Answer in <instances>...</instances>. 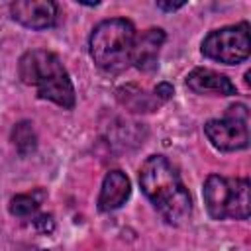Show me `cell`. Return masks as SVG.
<instances>
[{
    "mask_svg": "<svg viewBox=\"0 0 251 251\" xmlns=\"http://www.w3.org/2000/svg\"><path fill=\"white\" fill-rule=\"evenodd\" d=\"M139 184L165 222L173 226H182L190 218V194L165 157L153 155L141 165Z\"/></svg>",
    "mask_w": 251,
    "mask_h": 251,
    "instance_id": "1",
    "label": "cell"
},
{
    "mask_svg": "<svg viewBox=\"0 0 251 251\" xmlns=\"http://www.w3.org/2000/svg\"><path fill=\"white\" fill-rule=\"evenodd\" d=\"M20 78L33 86L37 94L63 108L75 106L73 82L59 57L45 49L27 51L20 59Z\"/></svg>",
    "mask_w": 251,
    "mask_h": 251,
    "instance_id": "2",
    "label": "cell"
},
{
    "mask_svg": "<svg viewBox=\"0 0 251 251\" xmlns=\"http://www.w3.org/2000/svg\"><path fill=\"white\" fill-rule=\"evenodd\" d=\"M133 45L135 27L124 18L100 22L90 35V55L94 63L108 73H120L129 67Z\"/></svg>",
    "mask_w": 251,
    "mask_h": 251,
    "instance_id": "3",
    "label": "cell"
},
{
    "mask_svg": "<svg viewBox=\"0 0 251 251\" xmlns=\"http://www.w3.org/2000/svg\"><path fill=\"white\" fill-rule=\"evenodd\" d=\"M204 202L216 220H245L249 216V180L210 175L204 182Z\"/></svg>",
    "mask_w": 251,
    "mask_h": 251,
    "instance_id": "4",
    "label": "cell"
},
{
    "mask_svg": "<svg viewBox=\"0 0 251 251\" xmlns=\"http://www.w3.org/2000/svg\"><path fill=\"white\" fill-rule=\"evenodd\" d=\"M202 53L208 59L226 63V65H237L245 61L251 53V41H249V24L239 25H227L216 31H210L202 41Z\"/></svg>",
    "mask_w": 251,
    "mask_h": 251,
    "instance_id": "5",
    "label": "cell"
},
{
    "mask_svg": "<svg viewBox=\"0 0 251 251\" xmlns=\"http://www.w3.org/2000/svg\"><path fill=\"white\" fill-rule=\"evenodd\" d=\"M204 131L214 147L222 151H237L247 147L249 129H247V110L243 104L231 106L224 120H210L204 126Z\"/></svg>",
    "mask_w": 251,
    "mask_h": 251,
    "instance_id": "6",
    "label": "cell"
},
{
    "mask_svg": "<svg viewBox=\"0 0 251 251\" xmlns=\"http://www.w3.org/2000/svg\"><path fill=\"white\" fill-rule=\"evenodd\" d=\"M12 18L31 29H45L57 22V4L51 0H18L10 4Z\"/></svg>",
    "mask_w": 251,
    "mask_h": 251,
    "instance_id": "7",
    "label": "cell"
},
{
    "mask_svg": "<svg viewBox=\"0 0 251 251\" xmlns=\"http://www.w3.org/2000/svg\"><path fill=\"white\" fill-rule=\"evenodd\" d=\"M186 84L196 94H216V96H231L235 94V84L226 76L212 69H194L186 76Z\"/></svg>",
    "mask_w": 251,
    "mask_h": 251,
    "instance_id": "8",
    "label": "cell"
},
{
    "mask_svg": "<svg viewBox=\"0 0 251 251\" xmlns=\"http://www.w3.org/2000/svg\"><path fill=\"white\" fill-rule=\"evenodd\" d=\"M163 41H165L163 29L151 27V29L143 31L139 37H135L131 63H135V67L141 71H153L157 67V55H159Z\"/></svg>",
    "mask_w": 251,
    "mask_h": 251,
    "instance_id": "9",
    "label": "cell"
},
{
    "mask_svg": "<svg viewBox=\"0 0 251 251\" xmlns=\"http://www.w3.org/2000/svg\"><path fill=\"white\" fill-rule=\"evenodd\" d=\"M129 190H131L129 178L122 171H110L102 182V190L98 196V208L104 212L120 208L127 200Z\"/></svg>",
    "mask_w": 251,
    "mask_h": 251,
    "instance_id": "10",
    "label": "cell"
},
{
    "mask_svg": "<svg viewBox=\"0 0 251 251\" xmlns=\"http://www.w3.org/2000/svg\"><path fill=\"white\" fill-rule=\"evenodd\" d=\"M43 196L41 190H35L33 194H18L10 200V212L14 216H29L39 208Z\"/></svg>",
    "mask_w": 251,
    "mask_h": 251,
    "instance_id": "11",
    "label": "cell"
},
{
    "mask_svg": "<svg viewBox=\"0 0 251 251\" xmlns=\"http://www.w3.org/2000/svg\"><path fill=\"white\" fill-rule=\"evenodd\" d=\"M14 143L20 153H29L35 147V133L27 122H22L14 127Z\"/></svg>",
    "mask_w": 251,
    "mask_h": 251,
    "instance_id": "12",
    "label": "cell"
},
{
    "mask_svg": "<svg viewBox=\"0 0 251 251\" xmlns=\"http://www.w3.org/2000/svg\"><path fill=\"white\" fill-rule=\"evenodd\" d=\"M171 94H173V88H171V84H167V82H161V84L155 88V98H157V100H169Z\"/></svg>",
    "mask_w": 251,
    "mask_h": 251,
    "instance_id": "13",
    "label": "cell"
},
{
    "mask_svg": "<svg viewBox=\"0 0 251 251\" xmlns=\"http://www.w3.org/2000/svg\"><path fill=\"white\" fill-rule=\"evenodd\" d=\"M157 6H159L161 10L173 12V10H178V8H182V6H184V2H176V4H173V2H157Z\"/></svg>",
    "mask_w": 251,
    "mask_h": 251,
    "instance_id": "14",
    "label": "cell"
}]
</instances>
